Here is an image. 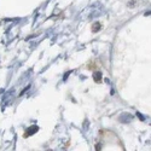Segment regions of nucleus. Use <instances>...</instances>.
Listing matches in <instances>:
<instances>
[{"label": "nucleus", "mask_w": 151, "mask_h": 151, "mask_svg": "<svg viewBox=\"0 0 151 151\" xmlns=\"http://www.w3.org/2000/svg\"><path fill=\"white\" fill-rule=\"evenodd\" d=\"M37 129H39V127L37 126H33V127H29L28 128V132H27V137H29V135H32V134H34V133H36L37 132Z\"/></svg>", "instance_id": "1"}, {"label": "nucleus", "mask_w": 151, "mask_h": 151, "mask_svg": "<svg viewBox=\"0 0 151 151\" xmlns=\"http://www.w3.org/2000/svg\"><path fill=\"white\" fill-rule=\"evenodd\" d=\"M93 79H94L96 82H100V80H102V73H100V71H96L93 74Z\"/></svg>", "instance_id": "2"}, {"label": "nucleus", "mask_w": 151, "mask_h": 151, "mask_svg": "<svg viewBox=\"0 0 151 151\" xmlns=\"http://www.w3.org/2000/svg\"><path fill=\"white\" fill-rule=\"evenodd\" d=\"M14 94H15V90L12 88V90H10L7 93H5V94H4V97H3V100H6V99L11 98V96H14Z\"/></svg>", "instance_id": "3"}, {"label": "nucleus", "mask_w": 151, "mask_h": 151, "mask_svg": "<svg viewBox=\"0 0 151 151\" xmlns=\"http://www.w3.org/2000/svg\"><path fill=\"white\" fill-rule=\"evenodd\" d=\"M99 29H100V23H98V22H97V23L94 24V26H93V29H92V30H93L94 33H97Z\"/></svg>", "instance_id": "4"}, {"label": "nucleus", "mask_w": 151, "mask_h": 151, "mask_svg": "<svg viewBox=\"0 0 151 151\" xmlns=\"http://www.w3.org/2000/svg\"><path fill=\"white\" fill-rule=\"evenodd\" d=\"M71 74V71H67L65 74H64V76H63V81H67L68 80V78H69V75Z\"/></svg>", "instance_id": "5"}, {"label": "nucleus", "mask_w": 151, "mask_h": 151, "mask_svg": "<svg viewBox=\"0 0 151 151\" xmlns=\"http://www.w3.org/2000/svg\"><path fill=\"white\" fill-rule=\"evenodd\" d=\"M137 116H138V117H139V119H140L142 121H144V120H145V119H144V116H143V115L140 114V112H139V111H138V112H137Z\"/></svg>", "instance_id": "6"}, {"label": "nucleus", "mask_w": 151, "mask_h": 151, "mask_svg": "<svg viewBox=\"0 0 151 151\" xmlns=\"http://www.w3.org/2000/svg\"><path fill=\"white\" fill-rule=\"evenodd\" d=\"M29 88H30V86H29V85H28V86H27V87H26V88H24V90H23V91H22V92H21V96H23V93H26V92H27V91H28V90H29Z\"/></svg>", "instance_id": "7"}, {"label": "nucleus", "mask_w": 151, "mask_h": 151, "mask_svg": "<svg viewBox=\"0 0 151 151\" xmlns=\"http://www.w3.org/2000/svg\"><path fill=\"white\" fill-rule=\"evenodd\" d=\"M100 147H102L100 145H97V146H96V150H100Z\"/></svg>", "instance_id": "8"}]
</instances>
